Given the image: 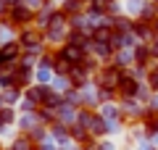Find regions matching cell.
Instances as JSON below:
<instances>
[{
	"label": "cell",
	"instance_id": "1",
	"mask_svg": "<svg viewBox=\"0 0 158 150\" xmlns=\"http://www.w3.org/2000/svg\"><path fill=\"white\" fill-rule=\"evenodd\" d=\"M34 16H37V11H32L29 6H24L21 0H19L16 6H11V11H8V24H13V27H24L27 29L29 24L34 21Z\"/></svg>",
	"mask_w": 158,
	"mask_h": 150
},
{
	"label": "cell",
	"instance_id": "2",
	"mask_svg": "<svg viewBox=\"0 0 158 150\" xmlns=\"http://www.w3.org/2000/svg\"><path fill=\"white\" fill-rule=\"evenodd\" d=\"M140 90H142V82H137V79L129 74V69H127V74L121 77V82L116 84V95H118V100L137 98V95H140Z\"/></svg>",
	"mask_w": 158,
	"mask_h": 150
},
{
	"label": "cell",
	"instance_id": "3",
	"mask_svg": "<svg viewBox=\"0 0 158 150\" xmlns=\"http://www.w3.org/2000/svg\"><path fill=\"white\" fill-rule=\"evenodd\" d=\"M58 11H61L66 19H74V16H82V13L87 11V3L85 0H63Z\"/></svg>",
	"mask_w": 158,
	"mask_h": 150
},
{
	"label": "cell",
	"instance_id": "4",
	"mask_svg": "<svg viewBox=\"0 0 158 150\" xmlns=\"http://www.w3.org/2000/svg\"><path fill=\"white\" fill-rule=\"evenodd\" d=\"M53 79H56V71L53 69H42V66L34 69V82L37 84H53Z\"/></svg>",
	"mask_w": 158,
	"mask_h": 150
},
{
	"label": "cell",
	"instance_id": "5",
	"mask_svg": "<svg viewBox=\"0 0 158 150\" xmlns=\"http://www.w3.org/2000/svg\"><path fill=\"white\" fill-rule=\"evenodd\" d=\"M8 150H34V142L27 137V134H21V132H19V137L13 140L11 145H8Z\"/></svg>",
	"mask_w": 158,
	"mask_h": 150
},
{
	"label": "cell",
	"instance_id": "6",
	"mask_svg": "<svg viewBox=\"0 0 158 150\" xmlns=\"http://www.w3.org/2000/svg\"><path fill=\"white\" fill-rule=\"evenodd\" d=\"M0 121L6 124V127L16 124V121H19V116H16V108H11V106H3V108H0Z\"/></svg>",
	"mask_w": 158,
	"mask_h": 150
},
{
	"label": "cell",
	"instance_id": "7",
	"mask_svg": "<svg viewBox=\"0 0 158 150\" xmlns=\"http://www.w3.org/2000/svg\"><path fill=\"white\" fill-rule=\"evenodd\" d=\"M98 148H100V150H116V145L106 137V140H98Z\"/></svg>",
	"mask_w": 158,
	"mask_h": 150
},
{
	"label": "cell",
	"instance_id": "8",
	"mask_svg": "<svg viewBox=\"0 0 158 150\" xmlns=\"http://www.w3.org/2000/svg\"><path fill=\"white\" fill-rule=\"evenodd\" d=\"M82 150H100V148H98V140H90V142H85V145H82Z\"/></svg>",
	"mask_w": 158,
	"mask_h": 150
},
{
	"label": "cell",
	"instance_id": "9",
	"mask_svg": "<svg viewBox=\"0 0 158 150\" xmlns=\"http://www.w3.org/2000/svg\"><path fill=\"white\" fill-rule=\"evenodd\" d=\"M0 32H3V27H0Z\"/></svg>",
	"mask_w": 158,
	"mask_h": 150
}]
</instances>
